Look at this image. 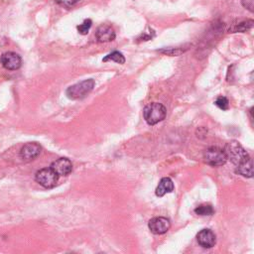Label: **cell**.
Here are the masks:
<instances>
[{"instance_id":"cell-11","label":"cell","mask_w":254,"mask_h":254,"mask_svg":"<svg viewBox=\"0 0 254 254\" xmlns=\"http://www.w3.org/2000/svg\"><path fill=\"white\" fill-rule=\"evenodd\" d=\"M116 35L114 30L108 26V25H102L97 28L95 32V38L97 42L99 43H106V42H111L115 39Z\"/></svg>"},{"instance_id":"cell-16","label":"cell","mask_w":254,"mask_h":254,"mask_svg":"<svg viewBox=\"0 0 254 254\" xmlns=\"http://www.w3.org/2000/svg\"><path fill=\"white\" fill-rule=\"evenodd\" d=\"M102 61H103V62L113 61V62H115V63H117V64H122L125 63V58H124V56L122 55V53H120V52H118V51H114V52L108 54L107 56H105Z\"/></svg>"},{"instance_id":"cell-17","label":"cell","mask_w":254,"mask_h":254,"mask_svg":"<svg viewBox=\"0 0 254 254\" xmlns=\"http://www.w3.org/2000/svg\"><path fill=\"white\" fill-rule=\"evenodd\" d=\"M194 212H195L197 215H201V216H204V215H211V214H213L214 209H213L212 205L207 204V203H203V204H200V205L196 206V207L194 208Z\"/></svg>"},{"instance_id":"cell-6","label":"cell","mask_w":254,"mask_h":254,"mask_svg":"<svg viewBox=\"0 0 254 254\" xmlns=\"http://www.w3.org/2000/svg\"><path fill=\"white\" fill-rule=\"evenodd\" d=\"M0 63L4 68L9 70H16L20 68L22 64V60L18 54L14 52H6L2 54L0 58Z\"/></svg>"},{"instance_id":"cell-2","label":"cell","mask_w":254,"mask_h":254,"mask_svg":"<svg viewBox=\"0 0 254 254\" xmlns=\"http://www.w3.org/2000/svg\"><path fill=\"white\" fill-rule=\"evenodd\" d=\"M166 113V107L158 102H152L147 104L143 110L144 119L149 125H155L165 119Z\"/></svg>"},{"instance_id":"cell-4","label":"cell","mask_w":254,"mask_h":254,"mask_svg":"<svg viewBox=\"0 0 254 254\" xmlns=\"http://www.w3.org/2000/svg\"><path fill=\"white\" fill-rule=\"evenodd\" d=\"M203 160L209 166L218 167L226 163L227 157L222 149L215 146H211L204 151Z\"/></svg>"},{"instance_id":"cell-1","label":"cell","mask_w":254,"mask_h":254,"mask_svg":"<svg viewBox=\"0 0 254 254\" xmlns=\"http://www.w3.org/2000/svg\"><path fill=\"white\" fill-rule=\"evenodd\" d=\"M223 151L227 159H229L235 166H239L250 159V156L246 150L238 141L235 140L226 143Z\"/></svg>"},{"instance_id":"cell-19","label":"cell","mask_w":254,"mask_h":254,"mask_svg":"<svg viewBox=\"0 0 254 254\" xmlns=\"http://www.w3.org/2000/svg\"><path fill=\"white\" fill-rule=\"evenodd\" d=\"M214 104L222 110H227L229 108V101L225 96H218L214 101Z\"/></svg>"},{"instance_id":"cell-9","label":"cell","mask_w":254,"mask_h":254,"mask_svg":"<svg viewBox=\"0 0 254 254\" xmlns=\"http://www.w3.org/2000/svg\"><path fill=\"white\" fill-rule=\"evenodd\" d=\"M196 240L201 247L211 248L216 243V236L212 230L203 228L196 234Z\"/></svg>"},{"instance_id":"cell-12","label":"cell","mask_w":254,"mask_h":254,"mask_svg":"<svg viewBox=\"0 0 254 254\" xmlns=\"http://www.w3.org/2000/svg\"><path fill=\"white\" fill-rule=\"evenodd\" d=\"M173 190H174L173 181L170 178L165 177V178L161 179V181L159 182V185L156 188V195L163 196L166 193L172 192Z\"/></svg>"},{"instance_id":"cell-20","label":"cell","mask_w":254,"mask_h":254,"mask_svg":"<svg viewBox=\"0 0 254 254\" xmlns=\"http://www.w3.org/2000/svg\"><path fill=\"white\" fill-rule=\"evenodd\" d=\"M59 5L64 8H71L75 4H77L80 0H56Z\"/></svg>"},{"instance_id":"cell-18","label":"cell","mask_w":254,"mask_h":254,"mask_svg":"<svg viewBox=\"0 0 254 254\" xmlns=\"http://www.w3.org/2000/svg\"><path fill=\"white\" fill-rule=\"evenodd\" d=\"M91 25H92V21H91L90 19H85V20L82 22V24H80V25H78V26L76 27V29H77V31H78L79 34H81V35H86V34L88 33L89 29L91 28Z\"/></svg>"},{"instance_id":"cell-3","label":"cell","mask_w":254,"mask_h":254,"mask_svg":"<svg viewBox=\"0 0 254 254\" xmlns=\"http://www.w3.org/2000/svg\"><path fill=\"white\" fill-rule=\"evenodd\" d=\"M94 85L95 81L92 78H88L67 87L65 94L70 99H81L92 91Z\"/></svg>"},{"instance_id":"cell-21","label":"cell","mask_w":254,"mask_h":254,"mask_svg":"<svg viewBox=\"0 0 254 254\" xmlns=\"http://www.w3.org/2000/svg\"><path fill=\"white\" fill-rule=\"evenodd\" d=\"M241 3L243 5V7L248 9L250 12H253V8H254L253 0H241Z\"/></svg>"},{"instance_id":"cell-15","label":"cell","mask_w":254,"mask_h":254,"mask_svg":"<svg viewBox=\"0 0 254 254\" xmlns=\"http://www.w3.org/2000/svg\"><path fill=\"white\" fill-rule=\"evenodd\" d=\"M190 45H186V46H181V47H176V48H165V49H161L158 52H160L161 54L167 55V56H171V57H176V56H180L182 54H184L185 52H187L189 50Z\"/></svg>"},{"instance_id":"cell-14","label":"cell","mask_w":254,"mask_h":254,"mask_svg":"<svg viewBox=\"0 0 254 254\" xmlns=\"http://www.w3.org/2000/svg\"><path fill=\"white\" fill-rule=\"evenodd\" d=\"M254 21L252 19H247L238 22L237 24H234L232 28L229 29L230 33H237V32H246L247 30L251 29L253 27Z\"/></svg>"},{"instance_id":"cell-10","label":"cell","mask_w":254,"mask_h":254,"mask_svg":"<svg viewBox=\"0 0 254 254\" xmlns=\"http://www.w3.org/2000/svg\"><path fill=\"white\" fill-rule=\"evenodd\" d=\"M50 168L59 176H67L72 171V164L67 158H59L51 164Z\"/></svg>"},{"instance_id":"cell-5","label":"cell","mask_w":254,"mask_h":254,"mask_svg":"<svg viewBox=\"0 0 254 254\" xmlns=\"http://www.w3.org/2000/svg\"><path fill=\"white\" fill-rule=\"evenodd\" d=\"M36 182L46 189L54 188L59 180V175L51 168H44L39 170L35 175Z\"/></svg>"},{"instance_id":"cell-7","label":"cell","mask_w":254,"mask_h":254,"mask_svg":"<svg viewBox=\"0 0 254 254\" xmlns=\"http://www.w3.org/2000/svg\"><path fill=\"white\" fill-rule=\"evenodd\" d=\"M148 227L154 234H164L170 229L171 222L167 217L157 216L149 220Z\"/></svg>"},{"instance_id":"cell-13","label":"cell","mask_w":254,"mask_h":254,"mask_svg":"<svg viewBox=\"0 0 254 254\" xmlns=\"http://www.w3.org/2000/svg\"><path fill=\"white\" fill-rule=\"evenodd\" d=\"M235 172L243 177L246 178H251L253 176V168H252V160L251 158L249 160H247L246 162H244L243 164L236 166V170Z\"/></svg>"},{"instance_id":"cell-8","label":"cell","mask_w":254,"mask_h":254,"mask_svg":"<svg viewBox=\"0 0 254 254\" xmlns=\"http://www.w3.org/2000/svg\"><path fill=\"white\" fill-rule=\"evenodd\" d=\"M42 151V147L37 142H30L25 144L20 150V157L24 161H32L36 159Z\"/></svg>"}]
</instances>
